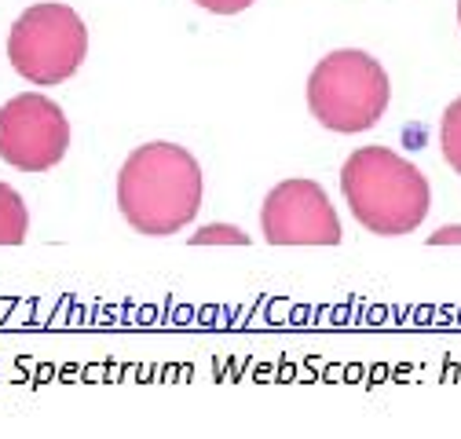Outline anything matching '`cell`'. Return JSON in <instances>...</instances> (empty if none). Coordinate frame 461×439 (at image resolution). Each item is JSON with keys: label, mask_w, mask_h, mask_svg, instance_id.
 <instances>
[{"label": "cell", "mask_w": 461, "mask_h": 439, "mask_svg": "<svg viewBox=\"0 0 461 439\" xmlns=\"http://www.w3.org/2000/svg\"><path fill=\"white\" fill-rule=\"evenodd\" d=\"M202 169L176 143H147L132 150L118 173V209L140 235L165 238L184 231L202 209Z\"/></svg>", "instance_id": "1"}, {"label": "cell", "mask_w": 461, "mask_h": 439, "mask_svg": "<svg viewBox=\"0 0 461 439\" xmlns=\"http://www.w3.org/2000/svg\"><path fill=\"white\" fill-rule=\"evenodd\" d=\"M340 191L359 224L384 238L418 231L432 205L425 173L388 147L352 150L340 169Z\"/></svg>", "instance_id": "2"}, {"label": "cell", "mask_w": 461, "mask_h": 439, "mask_svg": "<svg viewBox=\"0 0 461 439\" xmlns=\"http://www.w3.org/2000/svg\"><path fill=\"white\" fill-rule=\"evenodd\" d=\"M392 99L384 67L359 48L330 51L308 77V110L337 136H359L374 129Z\"/></svg>", "instance_id": "3"}, {"label": "cell", "mask_w": 461, "mask_h": 439, "mask_svg": "<svg viewBox=\"0 0 461 439\" xmlns=\"http://www.w3.org/2000/svg\"><path fill=\"white\" fill-rule=\"evenodd\" d=\"M88 55V30L67 4H33L8 33V59L30 85L51 88L74 77Z\"/></svg>", "instance_id": "4"}, {"label": "cell", "mask_w": 461, "mask_h": 439, "mask_svg": "<svg viewBox=\"0 0 461 439\" xmlns=\"http://www.w3.org/2000/svg\"><path fill=\"white\" fill-rule=\"evenodd\" d=\"M70 147V125L59 103L23 92L0 106V157L19 173L55 169Z\"/></svg>", "instance_id": "5"}, {"label": "cell", "mask_w": 461, "mask_h": 439, "mask_svg": "<svg viewBox=\"0 0 461 439\" xmlns=\"http://www.w3.org/2000/svg\"><path fill=\"white\" fill-rule=\"evenodd\" d=\"M260 231L271 246H337L340 220L315 180H282L260 205Z\"/></svg>", "instance_id": "6"}, {"label": "cell", "mask_w": 461, "mask_h": 439, "mask_svg": "<svg viewBox=\"0 0 461 439\" xmlns=\"http://www.w3.org/2000/svg\"><path fill=\"white\" fill-rule=\"evenodd\" d=\"M30 231V212L15 187L0 184V246H23Z\"/></svg>", "instance_id": "7"}, {"label": "cell", "mask_w": 461, "mask_h": 439, "mask_svg": "<svg viewBox=\"0 0 461 439\" xmlns=\"http://www.w3.org/2000/svg\"><path fill=\"white\" fill-rule=\"evenodd\" d=\"M439 147L447 165L461 176V95L443 110V125H439Z\"/></svg>", "instance_id": "8"}, {"label": "cell", "mask_w": 461, "mask_h": 439, "mask_svg": "<svg viewBox=\"0 0 461 439\" xmlns=\"http://www.w3.org/2000/svg\"><path fill=\"white\" fill-rule=\"evenodd\" d=\"M191 242L194 246H249V235L239 231V228H230V224H212V228L194 231Z\"/></svg>", "instance_id": "9"}, {"label": "cell", "mask_w": 461, "mask_h": 439, "mask_svg": "<svg viewBox=\"0 0 461 439\" xmlns=\"http://www.w3.org/2000/svg\"><path fill=\"white\" fill-rule=\"evenodd\" d=\"M194 4L205 8V12H212V15H239L249 4H257V0H194Z\"/></svg>", "instance_id": "10"}, {"label": "cell", "mask_w": 461, "mask_h": 439, "mask_svg": "<svg viewBox=\"0 0 461 439\" xmlns=\"http://www.w3.org/2000/svg\"><path fill=\"white\" fill-rule=\"evenodd\" d=\"M429 242H432V246H461V224H450V228L432 231Z\"/></svg>", "instance_id": "11"}, {"label": "cell", "mask_w": 461, "mask_h": 439, "mask_svg": "<svg viewBox=\"0 0 461 439\" xmlns=\"http://www.w3.org/2000/svg\"><path fill=\"white\" fill-rule=\"evenodd\" d=\"M457 22H461V0H457Z\"/></svg>", "instance_id": "12"}]
</instances>
